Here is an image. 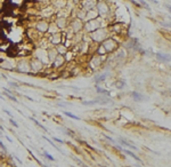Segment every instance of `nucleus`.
<instances>
[{"instance_id": "obj_1", "label": "nucleus", "mask_w": 171, "mask_h": 167, "mask_svg": "<svg viewBox=\"0 0 171 167\" xmlns=\"http://www.w3.org/2000/svg\"><path fill=\"white\" fill-rule=\"evenodd\" d=\"M35 28H36V30H39L40 32H47L48 29H49V23H48L47 21H45V19H42V21H39L38 23H36Z\"/></svg>"}, {"instance_id": "obj_2", "label": "nucleus", "mask_w": 171, "mask_h": 167, "mask_svg": "<svg viewBox=\"0 0 171 167\" xmlns=\"http://www.w3.org/2000/svg\"><path fill=\"white\" fill-rule=\"evenodd\" d=\"M156 58L161 62H171V56L170 55H165V54H156Z\"/></svg>"}, {"instance_id": "obj_3", "label": "nucleus", "mask_w": 171, "mask_h": 167, "mask_svg": "<svg viewBox=\"0 0 171 167\" xmlns=\"http://www.w3.org/2000/svg\"><path fill=\"white\" fill-rule=\"evenodd\" d=\"M60 34L59 33H54L53 37H51V41H53L54 44H56V45H58V44L60 43Z\"/></svg>"}, {"instance_id": "obj_4", "label": "nucleus", "mask_w": 171, "mask_h": 167, "mask_svg": "<svg viewBox=\"0 0 171 167\" xmlns=\"http://www.w3.org/2000/svg\"><path fill=\"white\" fill-rule=\"evenodd\" d=\"M131 96H132V99L136 100V101H143L144 99H145V97H144L141 94H139L138 92H132L131 93Z\"/></svg>"}, {"instance_id": "obj_5", "label": "nucleus", "mask_w": 171, "mask_h": 167, "mask_svg": "<svg viewBox=\"0 0 171 167\" xmlns=\"http://www.w3.org/2000/svg\"><path fill=\"white\" fill-rule=\"evenodd\" d=\"M73 26H75V28H73L72 30L74 31V32H77V31H79V30H80V28L82 26V24L80 23V21H79V19H75V21L73 22Z\"/></svg>"}, {"instance_id": "obj_6", "label": "nucleus", "mask_w": 171, "mask_h": 167, "mask_svg": "<svg viewBox=\"0 0 171 167\" xmlns=\"http://www.w3.org/2000/svg\"><path fill=\"white\" fill-rule=\"evenodd\" d=\"M56 24H57L58 29H64V26H65V19H64V17H62V18H58L57 22H56Z\"/></svg>"}, {"instance_id": "obj_7", "label": "nucleus", "mask_w": 171, "mask_h": 167, "mask_svg": "<svg viewBox=\"0 0 171 167\" xmlns=\"http://www.w3.org/2000/svg\"><path fill=\"white\" fill-rule=\"evenodd\" d=\"M64 114H65V116H67V117H70V118H72V119H75V120H80V117L75 116V114L71 113V112H67V111H64Z\"/></svg>"}, {"instance_id": "obj_8", "label": "nucleus", "mask_w": 171, "mask_h": 167, "mask_svg": "<svg viewBox=\"0 0 171 167\" xmlns=\"http://www.w3.org/2000/svg\"><path fill=\"white\" fill-rule=\"evenodd\" d=\"M124 152H126L127 154H129V156H131V157H132L133 159H136V160H138V161H140V163H141V160H140V159L138 158V157L136 156L135 153H133V152H131V151H129V150H124Z\"/></svg>"}, {"instance_id": "obj_9", "label": "nucleus", "mask_w": 171, "mask_h": 167, "mask_svg": "<svg viewBox=\"0 0 171 167\" xmlns=\"http://www.w3.org/2000/svg\"><path fill=\"white\" fill-rule=\"evenodd\" d=\"M30 119H31V120H32V121H34V124H35V125H36V126H39V127H40V128H42V129H43V131H46V132H47V129H46V128H45V126H43V125H41V124H40V122H39V121H36V120H35V119H34V118H32V117H30Z\"/></svg>"}, {"instance_id": "obj_10", "label": "nucleus", "mask_w": 171, "mask_h": 167, "mask_svg": "<svg viewBox=\"0 0 171 167\" xmlns=\"http://www.w3.org/2000/svg\"><path fill=\"white\" fill-rule=\"evenodd\" d=\"M43 156H45L47 159H49L50 161H55V158H54V157H51V154L48 153L47 151H43Z\"/></svg>"}, {"instance_id": "obj_11", "label": "nucleus", "mask_w": 171, "mask_h": 167, "mask_svg": "<svg viewBox=\"0 0 171 167\" xmlns=\"http://www.w3.org/2000/svg\"><path fill=\"white\" fill-rule=\"evenodd\" d=\"M106 77H107V75H102V76H98V77L95 78V80H96V82H99V81H103Z\"/></svg>"}, {"instance_id": "obj_12", "label": "nucleus", "mask_w": 171, "mask_h": 167, "mask_svg": "<svg viewBox=\"0 0 171 167\" xmlns=\"http://www.w3.org/2000/svg\"><path fill=\"white\" fill-rule=\"evenodd\" d=\"M97 90H98V93H101V94H105V95H109V93L107 92L106 89H102V88L97 87Z\"/></svg>"}, {"instance_id": "obj_13", "label": "nucleus", "mask_w": 171, "mask_h": 167, "mask_svg": "<svg viewBox=\"0 0 171 167\" xmlns=\"http://www.w3.org/2000/svg\"><path fill=\"white\" fill-rule=\"evenodd\" d=\"M121 143H122V144H124V145H128V148H131V149H137V147H133L132 144L128 143V142H126V141H121Z\"/></svg>"}, {"instance_id": "obj_14", "label": "nucleus", "mask_w": 171, "mask_h": 167, "mask_svg": "<svg viewBox=\"0 0 171 167\" xmlns=\"http://www.w3.org/2000/svg\"><path fill=\"white\" fill-rule=\"evenodd\" d=\"M6 96L8 97V99H10L13 102H17V100H16V97H14V96H11L10 94H8V93H6Z\"/></svg>"}, {"instance_id": "obj_15", "label": "nucleus", "mask_w": 171, "mask_h": 167, "mask_svg": "<svg viewBox=\"0 0 171 167\" xmlns=\"http://www.w3.org/2000/svg\"><path fill=\"white\" fill-rule=\"evenodd\" d=\"M138 1H139V2H140V4H141V5H144V6H146V7H147V8H150V7H148V5H147V4H146V2H145V1H144V0H138Z\"/></svg>"}, {"instance_id": "obj_16", "label": "nucleus", "mask_w": 171, "mask_h": 167, "mask_svg": "<svg viewBox=\"0 0 171 167\" xmlns=\"http://www.w3.org/2000/svg\"><path fill=\"white\" fill-rule=\"evenodd\" d=\"M9 121H10V122H11V125H14V126H15V127H18V125H17V124H16L15 121H14L13 119H9Z\"/></svg>"}, {"instance_id": "obj_17", "label": "nucleus", "mask_w": 171, "mask_h": 167, "mask_svg": "<svg viewBox=\"0 0 171 167\" xmlns=\"http://www.w3.org/2000/svg\"><path fill=\"white\" fill-rule=\"evenodd\" d=\"M4 112H5V113H7V114H8V116H9V117H13V114H11V113H10V112H9V111H8V110H5V109H4Z\"/></svg>"}, {"instance_id": "obj_18", "label": "nucleus", "mask_w": 171, "mask_h": 167, "mask_svg": "<svg viewBox=\"0 0 171 167\" xmlns=\"http://www.w3.org/2000/svg\"><path fill=\"white\" fill-rule=\"evenodd\" d=\"M54 140H55V141H57V142H60V143H64V141H63V140H59V139H57V137H54Z\"/></svg>"}, {"instance_id": "obj_19", "label": "nucleus", "mask_w": 171, "mask_h": 167, "mask_svg": "<svg viewBox=\"0 0 171 167\" xmlns=\"http://www.w3.org/2000/svg\"><path fill=\"white\" fill-rule=\"evenodd\" d=\"M165 8H167L168 11H169L170 13H171V6H170V5H165Z\"/></svg>"}]
</instances>
